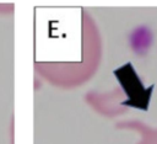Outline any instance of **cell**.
Returning <instances> with one entry per match:
<instances>
[{"label": "cell", "mask_w": 157, "mask_h": 144, "mask_svg": "<svg viewBox=\"0 0 157 144\" xmlns=\"http://www.w3.org/2000/svg\"><path fill=\"white\" fill-rule=\"evenodd\" d=\"M114 74L128 95V100L124 101L123 105L132 106V107L140 108L142 111H146L148 107L152 86L148 90L144 87V85L141 84L139 76L136 75V73L130 63L114 70Z\"/></svg>", "instance_id": "obj_1"}]
</instances>
